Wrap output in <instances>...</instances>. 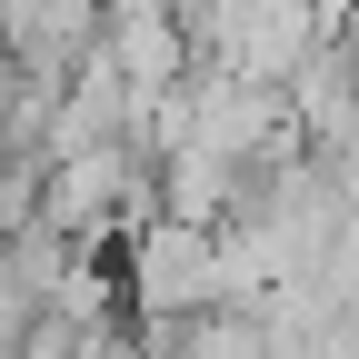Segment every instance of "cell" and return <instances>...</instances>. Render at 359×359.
<instances>
[{
  "mask_svg": "<svg viewBox=\"0 0 359 359\" xmlns=\"http://www.w3.org/2000/svg\"><path fill=\"white\" fill-rule=\"evenodd\" d=\"M130 309L160 330H190L210 320V309H230L219 299V230H180V219H150L140 240H130Z\"/></svg>",
  "mask_w": 359,
  "mask_h": 359,
  "instance_id": "6da1fadb",
  "label": "cell"
}]
</instances>
